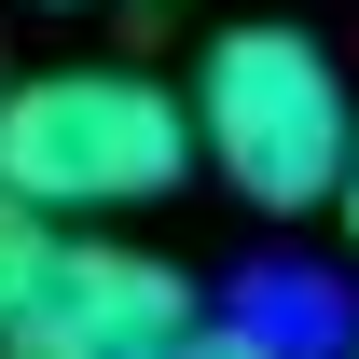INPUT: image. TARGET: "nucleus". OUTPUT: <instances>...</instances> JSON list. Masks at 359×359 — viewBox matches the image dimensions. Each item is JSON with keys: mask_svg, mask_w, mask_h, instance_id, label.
Here are the masks:
<instances>
[{"mask_svg": "<svg viewBox=\"0 0 359 359\" xmlns=\"http://www.w3.org/2000/svg\"><path fill=\"white\" fill-rule=\"evenodd\" d=\"M166 359H290V346H276L263 318H194V332H180Z\"/></svg>", "mask_w": 359, "mask_h": 359, "instance_id": "nucleus-5", "label": "nucleus"}, {"mask_svg": "<svg viewBox=\"0 0 359 359\" xmlns=\"http://www.w3.org/2000/svg\"><path fill=\"white\" fill-rule=\"evenodd\" d=\"M194 180V111L138 69H42L0 83V194L28 208H152Z\"/></svg>", "mask_w": 359, "mask_h": 359, "instance_id": "nucleus-2", "label": "nucleus"}, {"mask_svg": "<svg viewBox=\"0 0 359 359\" xmlns=\"http://www.w3.org/2000/svg\"><path fill=\"white\" fill-rule=\"evenodd\" d=\"M194 332V276L166 249H125V235H55L28 304L0 318V359H166Z\"/></svg>", "mask_w": 359, "mask_h": 359, "instance_id": "nucleus-3", "label": "nucleus"}, {"mask_svg": "<svg viewBox=\"0 0 359 359\" xmlns=\"http://www.w3.org/2000/svg\"><path fill=\"white\" fill-rule=\"evenodd\" d=\"M42 249H55V222L28 208V194H0V318L28 304V276H42Z\"/></svg>", "mask_w": 359, "mask_h": 359, "instance_id": "nucleus-4", "label": "nucleus"}, {"mask_svg": "<svg viewBox=\"0 0 359 359\" xmlns=\"http://www.w3.org/2000/svg\"><path fill=\"white\" fill-rule=\"evenodd\" d=\"M180 111H194V166H222L235 208H263V222L332 208V166H346V111L359 97H346V69H332L304 28H276V14L222 28Z\"/></svg>", "mask_w": 359, "mask_h": 359, "instance_id": "nucleus-1", "label": "nucleus"}, {"mask_svg": "<svg viewBox=\"0 0 359 359\" xmlns=\"http://www.w3.org/2000/svg\"><path fill=\"white\" fill-rule=\"evenodd\" d=\"M332 222H346V249H359V111H346V166H332Z\"/></svg>", "mask_w": 359, "mask_h": 359, "instance_id": "nucleus-6", "label": "nucleus"}]
</instances>
